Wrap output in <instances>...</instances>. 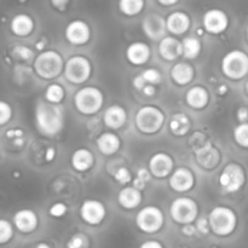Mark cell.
Segmentation results:
<instances>
[{"label": "cell", "mask_w": 248, "mask_h": 248, "mask_svg": "<svg viewBox=\"0 0 248 248\" xmlns=\"http://www.w3.org/2000/svg\"><path fill=\"white\" fill-rule=\"evenodd\" d=\"M246 176L245 171L236 162H230L223 169L219 176V186L224 193L232 194L244 186Z\"/></svg>", "instance_id": "10"}, {"label": "cell", "mask_w": 248, "mask_h": 248, "mask_svg": "<svg viewBox=\"0 0 248 248\" xmlns=\"http://www.w3.org/2000/svg\"><path fill=\"white\" fill-rule=\"evenodd\" d=\"M191 19L183 11H174L166 17L167 31L173 35H183L190 29Z\"/></svg>", "instance_id": "19"}, {"label": "cell", "mask_w": 248, "mask_h": 248, "mask_svg": "<svg viewBox=\"0 0 248 248\" xmlns=\"http://www.w3.org/2000/svg\"><path fill=\"white\" fill-rule=\"evenodd\" d=\"M68 212V206L63 202H55L48 208V213L53 218H61Z\"/></svg>", "instance_id": "41"}, {"label": "cell", "mask_w": 248, "mask_h": 248, "mask_svg": "<svg viewBox=\"0 0 248 248\" xmlns=\"http://www.w3.org/2000/svg\"><path fill=\"white\" fill-rule=\"evenodd\" d=\"M140 74L144 78L145 82L150 85H159L162 80L161 73L157 69H155V68H148V69H145Z\"/></svg>", "instance_id": "37"}, {"label": "cell", "mask_w": 248, "mask_h": 248, "mask_svg": "<svg viewBox=\"0 0 248 248\" xmlns=\"http://www.w3.org/2000/svg\"><path fill=\"white\" fill-rule=\"evenodd\" d=\"M104 103V96L94 86H85L74 94V106L82 115H93L98 113Z\"/></svg>", "instance_id": "4"}, {"label": "cell", "mask_w": 248, "mask_h": 248, "mask_svg": "<svg viewBox=\"0 0 248 248\" xmlns=\"http://www.w3.org/2000/svg\"><path fill=\"white\" fill-rule=\"evenodd\" d=\"M196 230L198 232L202 235H207L208 232H211V227H210V222H208V218H199L196 220Z\"/></svg>", "instance_id": "42"}, {"label": "cell", "mask_w": 248, "mask_h": 248, "mask_svg": "<svg viewBox=\"0 0 248 248\" xmlns=\"http://www.w3.org/2000/svg\"><path fill=\"white\" fill-rule=\"evenodd\" d=\"M165 224V216L156 206H145L136 216V225L145 234L160 232Z\"/></svg>", "instance_id": "8"}, {"label": "cell", "mask_w": 248, "mask_h": 248, "mask_svg": "<svg viewBox=\"0 0 248 248\" xmlns=\"http://www.w3.org/2000/svg\"><path fill=\"white\" fill-rule=\"evenodd\" d=\"M174 161L166 153H156L149 160V171L156 178H165L173 172Z\"/></svg>", "instance_id": "17"}, {"label": "cell", "mask_w": 248, "mask_h": 248, "mask_svg": "<svg viewBox=\"0 0 248 248\" xmlns=\"http://www.w3.org/2000/svg\"><path fill=\"white\" fill-rule=\"evenodd\" d=\"M65 39L74 46L85 45L91 38L90 26L82 19H73L67 24L64 31Z\"/></svg>", "instance_id": "11"}, {"label": "cell", "mask_w": 248, "mask_h": 248, "mask_svg": "<svg viewBox=\"0 0 248 248\" xmlns=\"http://www.w3.org/2000/svg\"><path fill=\"white\" fill-rule=\"evenodd\" d=\"M182 232L186 236H194L198 232V230H196L195 225H193V223H190V224H184L182 227Z\"/></svg>", "instance_id": "45"}, {"label": "cell", "mask_w": 248, "mask_h": 248, "mask_svg": "<svg viewBox=\"0 0 248 248\" xmlns=\"http://www.w3.org/2000/svg\"><path fill=\"white\" fill-rule=\"evenodd\" d=\"M64 89L60 84H56V82L48 85L45 90V99L53 104H60L64 98Z\"/></svg>", "instance_id": "32"}, {"label": "cell", "mask_w": 248, "mask_h": 248, "mask_svg": "<svg viewBox=\"0 0 248 248\" xmlns=\"http://www.w3.org/2000/svg\"><path fill=\"white\" fill-rule=\"evenodd\" d=\"M14 237V227L6 219H0V245H5Z\"/></svg>", "instance_id": "34"}, {"label": "cell", "mask_w": 248, "mask_h": 248, "mask_svg": "<svg viewBox=\"0 0 248 248\" xmlns=\"http://www.w3.org/2000/svg\"><path fill=\"white\" fill-rule=\"evenodd\" d=\"M106 216V206L98 200L89 199V200H85L80 206V217L85 223L90 225L101 224Z\"/></svg>", "instance_id": "13"}, {"label": "cell", "mask_w": 248, "mask_h": 248, "mask_svg": "<svg viewBox=\"0 0 248 248\" xmlns=\"http://www.w3.org/2000/svg\"><path fill=\"white\" fill-rule=\"evenodd\" d=\"M70 164L72 167L78 172H86L93 166L94 157L91 150L86 148H79L75 150L70 157Z\"/></svg>", "instance_id": "27"}, {"label": "cell", "mask_w": 248, "mask_h": 248, "mask_svg": "<svg viewBox=\"0 0 248 248\" xmlns=\"http://www.w3.org/2000/svg\"><path fill=\"white\" fill-rule=\"evenodd\" d=\"M211 232L217 236H229L237 225V216L227 206H216L208 215Z\"/></svg>", "instance_id": "3"}, {"label": "cell", "mask_w": 248, "mask_h": 248, "mask_svg": "<svg viewBox=\"0 0 248 248\" xmlns=\"http://www.w3.org/2000/svg\"><path fill=\"white\" fill-rule=\"evenodd\" d=\"M156 1L159 2L160 5H162V6H173V5H176L179 0H156Z\"/></svg>", "instance_id": "51"}, {"label": "cell", "mask_w": 248, "mask_h": 248, "mask_svg": "<svg viewBox=\"0 0 248 248\" xmlns=\"http://www.w3.org/2000/svg\"><path fill=\"white\" fill-rule=\"evenodd\" d=\"M132 84H133V87H135L136 90H138V91H142V90L144 89L145 85H148L147 82H145L144 78L142 77V74L137 75V77H136L135 79H133Z\"/></svg>", "instance_id": "44"}, {"label": "cell", "mask_w": 248, "mask_h": 248, "mask_svg": "<svg viewBox=\"0 0 248 248\" xmlns=\"http://www.w3.org/2000/svg\"><path fill=\"white\" fill-rule=\"evenodd\" d=\"M64 123V109L60 104L50 103L46 99L38 101L35 107V124L41 135L55 137L63 130Z\"/></svg>", "instance_id": "1"}, {"label": "cell", "mask_w": 248, "mask_h": 248, "mask_svg": "<svg viewBox=\"0 0 248 248\" xmlns=\"http://www.w3.org/2000/svg\"><path fill=\"white\" fill-rule=\"evenodd\" d=\"M142 190L135 186H125L119 191L118 202L125 210H135L142 203Z\"/></svg>", "instance_id": "23"}, {"label": "cell", "mask_w": 248, "mask_h": 248, "mask_svg": "<svg viewBox=\"0 0 248 248\" xmlns=\"http://www.w3.org/2000/svg\"><path fill=\"white\" fill-rule=\"evenodd\" d=\"M229 26V17L223 10L211 9L203 14L202 27L207 33L222 34Z\"/></svg>", "instance_id": "12"}, {"label": "cell", "mask_w": 248, "mask_h": 248, "mask_svg": "<svg viewBox=\"0 0 248 248\" xmlns=\"http://www.w3.org/2000/svg\"><path fill=\"white\" fill-rule=\"evenodd\" d=\"M119 10L125 16H137L143 11L145 6V0H119Z\"/></svg>", "instance_id": "31"}, {"label": "cell", "mask_w": 248, "mask_h": 248, "mask_svg": "<svg viewBox=\"0 0 248 248\" xmlns=\"http://www.w3.org/2000/svg\"><path fill=\"white\" fill-rule=\"evenodd\" d=\"M18 1H19V2H22V4H23V2H26L27 0H18Z\"/></svg>", "instance_id": "56"}, {"label": "cell", "mask_w": 248, "mask_h": 248, "mask_svg": "<svg viewBox=\"0 0 248 248\" xmlns=\"http://www.w3.org/2000/svg\"><path fill=\"white\" fill-rule=\"evenodd\" d=\"M236 118L240 123H248V108L241 107V108L237 109Z\"/></svg>", "instance_id": "46"}, {"label": "cell", "mask_w": 248, "mask_h": 248, "mask_svg": "<svg viewBox=\"0 0 248 248\" xmlns=\"http://www.w3.org/2000/svg\"><path fill=\"white\" fill-rule=\"evenodd\" d=\"M183 46V56L188 60H195L200 56L202 45H201L200 39L196 36H186L182 41Z\"/></svg>", "instance_id": "30"}, {"label": "cell", "mask_w": 248, "mask_h": 248, "mask_svg": "<svg viewBox=\"0 0 248 248\" xmlns=\"http://www.w3.org/2000/svg\"><path fill=\"white\" fill-rule=\"evenodd\" d=\"M142 29L145 35L152 40H161L167 31L166 19L156 12L148 14L142 19Z\"/></svg>", "instance_id": "14"}, {"label": "cell", "mask_w": 248, "mask_h": 248, "mask_svg": "<svg viewBox=\"0 0 248 248\" xmlns=\"http://www.w3.org/2000/svg\"><path fill=\"white\" fill-rule=\"evenodd\" d=\"M12 56L17 60L21 61H31L33 58L34 53L33 51L31 50L29 47L24 45H17L12 48Z\"/></svg>", "instance_id": "38"}, {"label": "cell", "mask_w": 248, "mask_h": 248, "mask_svg": "<svg viewBox=\"0 0 248 248\" xmlns=\"http://www.w3.org/2000/svg\"><path fill=\"white\" fill-rule=\"evenodd\" d=\"M186 102L190 108L193 109H203L207 107L210 102V93L203 86L196 85L190 87L186 93Z\"/></svg>", "instance_id": "24"}, {"label": "cell", "mask_w": 248, "mask_h": 248, "mask_svg": "<svg viewBox=\"0 0 248 248\" xmlns=\"http://www.w3.org/2000/svg\"><path fill=\"white\" fill-rule=\"evenodd\" d=\"M96 144L102 154L106 155V156H110L120 149L121 140L115 133L104 132L98 136V138L96 140Z\"/></svg>", "instance_id": "26"}, {"label": "cell", "mask_w": 248, "mask_h": 248, "mask_svg": "<svg viewBox=\"0 0 248 248\" xmlns=\"http://www.w3.org/2000/svg\"><path fill=\"white\" fill-rule=\"evenodd\" d=\"M222 72L232 80H240L248 74V55L241 50L229 51L222 60Z\"/></svg>", "instance_id": "6"}, {"label": "cell", "mask_w": 248, "mask_h": 248, "mask_svg": "<svg viewBox=\"0 0 248 248\" xmlns=\"http://www.w3.org/2000/svg\"><path fill=\"white\" fill-rule=\"evenodd\" d=\"M142 92H143V94H144V96L153 97L155 93H156V89H155V85H150V84L145 85L144 89L142 90Z\"/></svg>", "instance_id": "49"}, {"label": "cell", "mask_w": 248, "mask_h": 248, "mask_svg": "<svg viewBox=\"0 0 248 248\" xmlns=\"http://www.w3.org/2000/svg\"><path fill=\"white\" fill-rule=\"evenodd\" d=\"M64 61L60 52L55 50L41 51L34 60V72L45 80L57 78L64 70Z\"/></svg>", "instance_id": "2"}, {"label": "cell", "mask_w": 248, "mask_h": 248, "mask_svg": "<svg viewBox=\"0 0 248 248\" xmlns=\"http://www.w3.org/2000/svg\"><path fill=\"white\" fill-rule=\"evenodd\" d=\"M195 77V69L186 62H178L171 69V79L178 86H186L190 84Z\"/></svg>", "instance_id": "25"}, {"label": "cell", "mask_w": 248, "mask_h": 248, "mask_svg": "<svg viewBox=\"0 0 248 248\" xmlns=\"http://www.w3.org/2000/svg\"><path fill=\"white\" fill-rule=\"evenodd\" d=\"M64 78L75 85L84 84L92 74V65L89 58L81 55L72 56L64 64Z\"/></svg>", "instance_id": "7"}, {"label": "cell", "mask_w": 248, "mask_h": 248, "mask_svg": "<svg viewBox=\"0 0 248 248\" xmlns=\"http://www.w3.org/2000/svg\"><path fill=\"white\" fill-rule=\"evenodd\" d=\"M10 28L15 35L28 36L34 31V19L27 14H18L11 19Z\"/></svg>", "instance_id": "28"}, {"label": "cell", "mask_w": 248, "mask_h": 248, "mask_svg": "<svg viewBox=\"0 0 248 248\" xmlns=\"http://www.w3.org/2000/svg\"><path fill=\"white\" fill-rule=\"evenodd\" d=\"M89 237L81 232L74 234L67 241V248H89Z\"/></svg>", "instance_id": "36"}, {"label": "cell", "mask_w": 248, "mask_h": 248, "mask_svg": "<svg viewBox=\"0 0 248 248\" xmlns=\"http://www.w3.org/2000/svg\"><path fill=\"white\" fill-rule=\"evenodd\" d=\"M12 220H14L15 228L23 234L33 232L39 224V218L36 213L33 210H28V208L17 211Z\"/></svg>", "instance_id": "18"}, {"label": "cell", "mask_w": 248, "mask_h": 248, "mask_svg": "<svg viewBox=\"0 0 248 248\" xmlns=\"http://www.w3.org/2000/svg\"><path fill=\"white\" fill-rule=\"evenodd\" d=\"M12 118V108L7 102L0 101V126L9 123Z\"/></svg>", "instance_id": "40"}, {"label": "cell", "mask_w": 248, "mask_h": 248, "mask_svg": "<svg viewBox=\"0 0 248 248\" xmlns=\"http://www.w3.org/2000/svg\"><path fill=\"white\" fill-rule=\"evenodd\" d=\"M228 91H229V89H228L227 85H219L217 87V94H219V96H224Z\"/></svg>", "instance_id": "52"}, {"label": "cell", "mask_w": 248, "mask_h": 248, "mask_svg": "<svg viewBox=\"0 0 248 248\" xmlns=\"http://www.w3.org/2000/svg\"><path fill=\"white\" fill-rule=\"evenodd\" d=\"M246 92H247V94H248V80H247V82H246Z\"/></svg>", "instance_id": "55"}, {"label": "cell", "mask_w": 248, "mask_h": 248, "mask_svg": "<svg viewBox=\"0 0 248 248\" xmlns=\"http://www.w3.org/2000/svg\"><path fill=\"white\" fill-rule=\"evenodd\" d=\"M150 178H152L150 171H148V170L145 169H140L137 171V173H136L135 179L132 181L133 186L140 189V190H143V189L147 186V183L150 181Z\"/></svg>", "instance_id": "35"}, {"label": "cell", "mask_w": 248, "mask_h": 248, "mask_svg": "<svg viewBox=\"0 0 248 248\" xmlns=\"http://www.w3.org/2000/svg\"><path fill=\"white\" fill-rule=\"evenodd\" d=\"M46 40L45 39H40V40H38L35 43V47H36V50H39V51H44V48H45V46H46Z\"/></svg>", "instance_id": "53"}, {"label": "cell", "mask_w": 248, "mask_h": 248, "mask_svg": "<svg viewBox=\"0 0 248 248\" xmlns=\"http://www.w3.org/2000/svg\"><path fill=\"white\" fill-rule=\"evenodd\" d=\"M126 58L133 65H142L149 61L150 47L147 43L135 41L126 48Z\"/></svg>", "instance_id": "21"}, {"label": "cell", "mask_w": 248, "mask_h": 248, "mask_svg": "<svg viewBox=\"0 0 248 248\" xmlns=\"http://www.w3.org/2000/svg\"><path fill=\"white\" fill-rule=\"evenodd\" d=\"M114 179H115L119 184L125 186V184L132 182V173H131V171L127 167H119L115 171V173H114Z\"/></svg>", "instance_id": "39"}, {"label": "cell", "mask_w": 248, "mask_h": 248, "mask_svg": "<svg viewBox=\"0 0 248 248\" xmlns=\"http://www.w3.org/2000/svg\"><path fill=\"white\" fill-rule=\"evenodd\" d=\"M159 53L166 61L178 60L183 55L182 41L174 36H164L159 43Z\"/></svg>", "instance_id": "20"}, {"label": "cell", "mask_w": 248, "mask_h": 248, "mask_svg": "<svg viewBox=\"0 0 248 248\" xmlns=\"http://www.w3.org/2000/svg\"><path fill=\"white\" fill-rule=\"evenodd\" d=\"M104 125L111 130H119L123 127L127 121V113L124 107L119 104H113L108 107L103 114Z\"/></svg>", "instance_id": "22"}, {"label": "cell", "mask_w": 248, "mask_h": 248, "mask_svg": "<svg viewBox=\"0 0 248 248\" xmlns=\"http://www.w3.org/2000/svg\"><path fill=\"white\" fill-rule=\"evenodd\" d=\"M246 35H247V41H248V27H247V31H246Z\"/></svg>", "instance_id": "57"}, {"label": "cell", "mask_w": 248, "mask_h": 248, "mask_svg": "<svg viewBox=\"0 0 248 248\" xmlns=\"http://www.w3.org/2000/svg\"><path fill=\"white\" fill-rule=\"evenodd\" d=\"M165 123V114L160 108L154 106H144L138 109L136 114V126L145 135L159 132Z\"/></svg>", "instance_id": "5"}, {"label": "cell", "mask_w": 248, "mask_h": 248, "mask_svg": "<svg viewBox=\"0 0 248 248\" xmlns=\"http://www.w3.org/2000/svg\"><path fill=\"white\" fill-rule=\"evenodd\" d=\"M169 125L172 135L177 136V137H183V136L188 135L190 131L191 120L186 114L176 113L171 116Z\"/></svg>", "instance_id": "29"}, {"label": "cell", "mask_w": 248, "mask_h": 248, "mask_svg": "<svg viewBox=\"0 0 248 248\" xmlns=\"http://www.w3.org/2000/svg\"><path fill=\"white\" fill-rule=\"evenodd\" d=\"M177 248H184V247H177Z\"/></svg>", "instance_id": "58"}, {"label": "cell", "mask_w": 248, "mask_h": 248, "mask_svg": "<svg viewBox=\"0 0 248 248\" xmlns=\"http://www.w3.org/2000/svg\"><path fill=\"white\" fill-rule=\"evenodd\" d=\"M169 184L177 193H186L193 189L195 184V176L186 167H179L170 174Z\"/></svg>", "instance_id": "16"}, {"label": "cell", "mask_w": 248, "mask_h": 248, "mask_svg": "<svg viewBox=\"0 0 248 248\" xmlns=\"http://www.w3.org/2000/svg\"><path fill=\"white\" fill-rule=\"evenodd\" d=\"M140 248H164L161 242L156 241V240H148L140 245Z\"/></svg>", "instance_id": "47"}, {"label": "cell", "mask_w": 248, "mask_h": 248, "mask_svg": "<svg viewBox=\"0 0 248 248\" xmlns=\"http://www.w3.org/2000/svg\"><path fill=\"white\" fill-rule=\"evenodd\" d=\"M35 248H51V246L46 244V242H40V244L36 245Z\"/></svg>", "instance_id": "54"}, {"label": "cell", "mask_w": 248, "mask_h": 248, "mask_svg": "<svg viewBox=\"0 0 248 248\" xmlns=\"http://www.w3.org/2000/svg\"><path fill=\"white\" fill-rule=\"evenodd\" d=\"M199 215V206L190 198H177L170 206V216L178 224H190L196 220Z\"/></svg>", "instance_id": "9"}, {"label": "cell", "mask_w": 248, "mask_h": 248, "mask_svg": "<svg viewBox=\"0 0 248 248\" xmlns=\"http://www.w3.org/2000/svg\"><path fill=\"white\" fill-rule=\"evenodd\" d=\"M234 140L240 147L248 148V123H240L235 127Z\"/></svg>", "instance_id": "33"}, {"label": "cell", "mask_w": 248, "mask_h": 248, "mask_svg": "<svg viewBox=\"0 0 248 248\" xmlns=\"http://www.w3.org/2000/svg\"><path fill=\"white\" fill-rule=\"evenodd\" d=\"M69 1L70 0H50L51 5L58 11H64L69 5Z\"/></svg>", "instance_id": "43"}, {"label": "cell", "mask_w": 248, "mask_h": 248, "mask_svg": "<svg viewBox=\"0 0 248 248\" xmlns=\"http://www.w3.org/2000/svg\"><path fill=\"white\" fill-rule=\"evenodd\" d=\"M56 149L53 147H48L45 152V160L47 162H52L56 159Z\"/></svg>", "instance_id": "48"}, {"label": "cell", "mask_w": 248, "mask_h": 248, "mask_svg": "<svg viewBox=\"0 0 248 248\" xmlns=\"http://www.w3.org/2000/svg\"><path fill=\"white\" fill-rule=\"evenodd\" d=\"M195 159L198 164L205 170H213L219 165L220 153L211 142L206 140L202 145L194 149Z\"/></svg>", "instance_id": "15"}, {"label": "cell", "mask_w": 248, "mask_h": 248, "mask_svg": "<svg viewBox=\"0 0 248 248\" xmlns=\"http://www.w3.org/2000/svg\"><path fill=\"white\" fill-rule=\"evenodd\" d=\"M7 137L9 138H19L23 136V131L18 130V128H15V130L7 131Z\"/></svg>", "instance_id": "50"}]
</instances>
